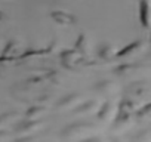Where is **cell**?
<instances>
[{
    "mask_svg": "<svg viewBox=\"0 0 151 142\" xmlns=\"http://www.w3.org/2000/svg\"><path fill=\"white\" fill-rule=\"evenodd\" d=\"M96 130H98V127L91 121H86V120L74 121L62 129L61 139L64 142H80L86 138L96 135Z\"/></svg>",
    "mask_w": 151,
    "mask_h": 142,
    "instance_id": "6da1fadb",
    "label": "cell"
},
{
    "mask_svg": "<svg viewBox=\"0 0 151 142\" xmlns=\"http://www.w3.org/2000/svg\"><path fill=\"white\" fill-rule=\"evenodd\" d=\"M148 95H150L148 83L145 80H135V82H129L123 99H126L136 108L138 105L148 101Z\"/></svg>",
    "mask_w": 151,
    "mask_h": 142,
    "instance_id": "7a4b0ae2",
    "label": "cell"
},
{
    "mask_svg": "<svg viewBox=\"0 0 151 142\" xmlns=\"http://www.w3.org/2000/svg\"><path fill=\"white\" fill-rule=\"evenodd\" d=\"M45 126L43 120H19L15 126H14V133L17 136H28V135H36L42 127Z\"/></svg>",
    "mask_w": 151,
    "mask_h": 142,
    "instance_id": "3957f363",
    "label": "cell"
},
{
    "mask_svg": "<svg viewBox=\"0 0 151 142\" xmlns=\"http://www.w3.org/2000/svg\"><path fill=\"white\" fill-rule=\"evenodd\" d=\"M142 68H144V65H139V64H124V65H120L116 70V74H117L119 79L127 80V82L142 80V77H141V70Z\"/></svg>",
    "mask_w": 151,
    "mask_h": 142,
    "instance_id": "277c9868",
    "label": "cell"
},
{
    "mask_svg": "<svg viewBox=\"0 0 151 142\" xmlns=\"http://www.w3.org/2000/svg\"><path fill=\"white\" fill-rule=\"evenodd\" d=\"M82 102V95L80 93H68V95H64L56 104H55V108L56 111L59 113H64V111H73L76 107Z\"/></svg>",
    "mask_w": 151,
    "mask_h": 142,
    "instance_id": "5b68a950",
    "label": "cell"
},
{
    "mask_svg": "<svg viewBox=\"0 0 151 142\" xmlns=\"http://www.w3.org/2000/svg\"><path fill=\"white\" fill-rule=\"evenodd\" d=\"M61 61L64 64V67L70 68V70H76L77 67H80L82 61H83V55L80 50L73 49V50H65L61 55Z\"/></svg>",
    "mask_w": 151,
    "mask_h": 142,
    "instance_id": "8992f818",
    "label": "cell"
},
{
    "mask_svg": "<svg viewBox=\"0 0 151 142\" xmlns=\"http://www.w3.org/2000/svg\"><path fill=\"white\" fill-rule=\"evenodd\" d=\"M116 114H117V107H116L111 101L104 102V104L99 105L98 110H96V118H98L99 121H102V123H111V121L114 120Z\"/></svg>",
    "mask_w": 151,
    "mask_h": 142,
    "instance_id": "52a82bcc",
    "label": "cell"
},
{
    "mask_svg": "<svg viewBox=\"0 0 151 142\" xmlns=\"http://www.w3.org/2000/svg\"><path fill=\"white\" fill-rule=\"evenodd\" d=\"M98 107H99V104H98V101H95V99H89V101H82L77 107H76L74 110H73V113L76 114V115H80V117H86V115H91V114H93V113H96V110H98Z\"/></svg>",
    "mask_w": 151,
    "mask_h": 142,
    "instance_id": "ba28073f",
    "label": "cell"
},
{
    "mask_svg": "<svg viewBox=\"0 0 151 142\" xmlns=\"http://www.w3.org/2000/svg\"><path fill=\"white\" fill-rule=\"evenodd\" d=\"M21 120V114L17 111H11V113H5L0 115V130H6L9 126H15L18 121Z\"/></svg>",
    "mask_w": 151,
    "mask_h": 142,
    "instance_id": "9c48e42d",
    "label": "cell"
},
{
    "mask_svg": "<svg viewBox=\"0 0 151 142\" xmlns=\"http://www.w3.org/2000/svg\"><path fill=\"white\" fill-rule=\"evenodd\" d=\"M47 113V107L46 105H33L27 110L24 118H28V120H43L45 115Z\"/></svg>",
    "mask_w": 151,
    "mask_h": 142,
    "instance_id": "30bf717a",
    "label": "cell"
},
{
    "mask_svg": "<svg viewBox=\"0 0 151 142\" xmlns=\"http://www.w3.org/2000/svg\"><path fill=\"white\" fill-rule=\"evenodd\" d=\"M136 121L139 124H142L144 127H147V124L150 123V118H151V105L148 102H145V105L139 107V110L136 111V115H135Z\"/></svg>",
    "mask_w": 151,
    "mask_h": 142,
    "instance_id": "8fae6325",
    "label": "cell"
},
{
    "mask_svg": "<svg viewBox=\"0 0 151 142\" xmlns=\"http://www.w3.org/2000/svg\"><path fill=\"white\" fill-rule=\"evenodd\" d=\"M52 18H53L58 24H61V25H71V24H74V21H76V18H74L71 14H67V12H62V11H55V12H52Z\"/></svg>",
    "mask_w": 151,
    "mask_h": 142,
    "instance_id": "7c38bea8",
    "label": "cell"
},
{
    "mask_svg": "<svg viewBox=\"0 0 151 142\" xmlns=\"http://www.w3.org/2000/svg\"><path fill=\"white\" fill-rule=\"evenodd\" d=\"M96 92L99 95H111L116 92V83L111 82V80H102L96 85Z\"/></svg>",
    "mask_w": 151,
    "mask_h": 142,
    "instance_id": "4fadbf2b",
    "label": "cell"
},
{
    "mask_svg": "<svg viewBox=\"0 0 151 142\" xmlns=\"http://www.w3.org/2000/svg\"><path fill=\"white\" fill-rule=\"evenodd\" d=\"M141 46H142V42H135V43H132V44L123 47V49L117 53V56H119V58H126V56L130 58L132 55H135V53H138V52L141 50Z\"/></svg>",
    "mask_w": 151,
    "mask_h": 142,
    "instance_id": "5bb4252c",
    "label": "cell"
},
{
    "mask_svg": "<svg viewBox=\"0 0 151 142\" xmlns=\"http://www.w3.org/2000/svg\"><path fill=\"white\" fill-rule=\"evenodd\" d=\"M130 142H151V132L148 127H144L141 130H138L132 138Z\"/></svg>",
    "mask_w": 151,
    "mask_h": 142,
    "instance_id": "9a60e30c",
    "label": "cell"
},
{
    "mask_svg": "<svg viewBox=\"0 0 151 142\" xmlns=\"http://www.w3.org/2000/svg\"><path fill=\"white\" fill-rule=\"evenodd\" d=\"M148 9H150V6H148V2L147 0H142L141 2V5H139V19H141V22H142V25L147 28L148 27V19H150V14H148Z\"/></svg>",
    "mask_w": 151,
    "mask_h": 142,
    "instance_id": "2e32d148",
    "label": "cell"
},
{
    "mask_svg": "<svg viewBox=\"0 0 151 142\" xmlns=\"http://www.w3.org/2000/svg\"><path fill=\"white\" fill-rule=\"evenodd\" d=\"M104 55V58L107 59V58H110L111 55H114V50L111 49V47H108V46H102L101 49H99V56H102Z\"/></svg>",
    "mask_w": 151,
    "mask_h": 142,
    "instance_id": "e0dca14e",
    "label": "cell"
},
{
    "mask_svg": "<svg viewBox=\"0 0 151 142\" xmlns=\"http://www.w3.org/2000/svg\"><path fill=\"white\" fill-rule=\"evenodd\" d=\"M0 142H12V135L8 130H0Z\"/></svg>",
    "mask_w": 151,
    "mask_h": 142,
    "instance_id": "ac0fdd59",
    "label": "cell"
},
{
    "mask_svg": "<svg viewBox=\"0 0 151 142\" xmlns=\"http://www.w3.org/2000/svg\"><path fill=\"white\" fill-rule=\"evenodd\" d=\"M80 142H105V141L93 135V136H91V138H86V139H83V141H80Z\"/></svg>",
    "mask_w": 151,
    "mask_h": 142,
    "instance_id": "d6986e66",
    "label": "cell"
},
{
    "mask_svg": "<svg viewBox=\"0 0 151 142\" xmlns=\"http://www.w3.org/2000/svg\"><path fill=\"white\" fill-rule=\"evenodd\" d=\"M113 142H124V141H123V139H120V138H117V139H114Z\"/></svg>",
    "mask_w": 151,
    "mask_h": 142,
    "instance_id": "ffe728a7",
    "label": "cell"
},
{
    "mask_svg": "<svg viewBox=\"0 0 151 142\" xmlns=\"http://www.w3.org/2000/svg\"><path fill=\"white\" fill-rule=\"evenodd\" d=\"M2 18H3V14H2V11H0V21H2Z\"/></svg>",
    "mask_w": 151,
    "mask_h": 142,
    "instance_id": "44dd1931",
    "label": "cell"
}]
</instances>
